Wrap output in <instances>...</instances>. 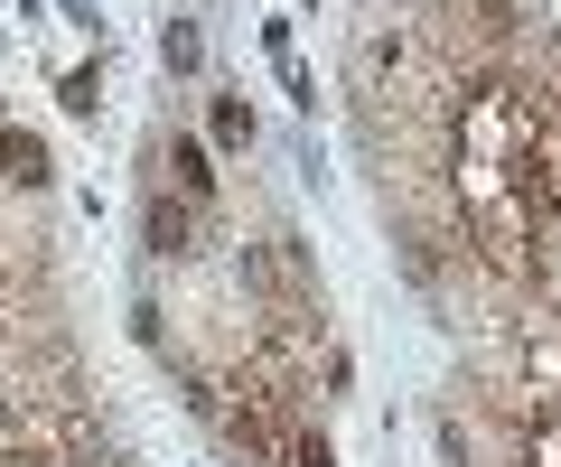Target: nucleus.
Wrapping results in <instances>:
<instances>
[{"label": "nucleus", "mask_w": 561, "mask_h": 467, "mask_svg": "<svg viewBox=\"0 0 561 467\" xmlns=\"http://www.w3.org/2000/svg\"><path fill=\"white\" fill-rule=\"evenodd\" d=\"M216 141L225 150H253V113H243L234 94H216Z\"/></svg>", "instance_id": "obj_4"}, {"label": "nucleus", "mask_w": 561, "mask_h": 467, "mask_svg": "<svg viewBox=\"0 0 561 467\" xmlns=\"http://www.w3.org/2000/svg\"><path fill=\"white\" fill-rule=\"evenodd\" d=\"M160 57L179 66V75H187V66L206 57V47H197V20H169V28H160Z\"/></svg>", "instance_id": "obj_5"}, {"label": "nucleus", "mask_w": 561, "mask_h": 467, "mask_svg": "<svg viewBox=\"0 0 561 467\" xmlns=\"http://www.w3.org/2000/svg\"><path fill=\"white\" fill-rule=\"evenodd\" d=\"M160 168L179 178V197H187V206H216V168H206V150L187 141V131H169V141H160Z\"/></svg>", "instance_id": "obj_2"}, {"label": "nucleus", "mask_w": 561, "mask_h": 467, "mask_svg": "<svg viewBox=\"0 0 561 467\" xmlns=\"http://www.w3.org/2000/svg\"><path fill=\"white\" fill-rule=\"evenodd\" d=\"M280 458H290V467H337V448H328V440H309V430H300V440H280Z\"/></svg>", "instance_id": "obj_6"}, {"label": "nucleus", "mask_w": 561, "mask_h": 467, "mask_svg": "<svg viewBox=\"0 0 561 467\" xmlns=\"http://www.w3.org/2000/svg\"><path fill=\"white\" fill-rule=\"evenodd\" d=\"M57 103H66V113H103V84H94V75H66Z\"/></svg>", "instance_id": "obj_7"}, {"label": "nucleus", "mask_w": 561, "mask_h": 467, "mask_svg": "<svg viewBox=\"0 0 561 467\" xmlns=\"http://www.w3.org/2000/svg\"><path fill=\"white\" fill-rule=\"evenodd\" d=\"M0 178H10V187H47V178H57V168H47V141H38V131H20V122L0 131Z\"/></svg>", "instance_id": "obj_3"}, {"label": "nucleus", "mask_w": 561, "mask_h": 467, "mask_svg": "<svg viewBox=\"0 0 561 467\" xmlns=\"http://www.w3.org/2000/svg\"><path fill=\"white\" fill-rule=\"evenodd\" d=\"M140 253H160V262L206 253V244H197V206H179V197H160V187H150V206H140Z\"/></svg>", "instance_id": "obj_1"}]
</instances>
